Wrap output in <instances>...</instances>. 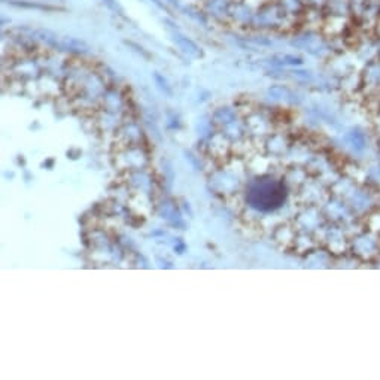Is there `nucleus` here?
I'll use <instances>...</instances> for the list:
<instances>
[{"label": "nucleus", "instance_id": "f257e3e1", "mask_svg": "<svg viewBox=\"0 0 380 380\" xmlns=\"http://www.w3.org/2000/svg\"><path fill=\"white\" fill-rule=\"evenodd\" d=\"M282 198H284V194H282L280 186L270 182H261L252 186L250 194H249V200L252 206L261 210H270V209L278 208Z\"/></svg>", "mask_w": 380, "mask_h": 380}, {"label": "nucleus", "instance_id": "f03ea898", "mask_svg": "<svg viewBox=\"0 0 380 380\" xmlns=\"http://www.w3.org/2000/svg\"><path fill=\"white\" fill-rule=\"evenodd\" d=\"M255 8L248 0H234L230 10V21L238 26H252Z\"/></svg>", "mask_w": 380, "mask_h": 380}, {"label": "nucleus", "instance_id": "7ed1b4c3", "mask_svg": "<svg viewBox=\"0 0 380 380\" xmlns=\"http://www.w3.org/2000/svg\"><path fill=\"white\" fill-rule=\"evenodd\" d=\"M232 2L234 0H203L202 9L209 18H214L216 21H228Z\"/></svg>", "mask_w": 380, "mask_h": 380}, {"label": "nucleus", "instance_id": "20e7f679", "mask_svg": "<svg viewBox=\"0 0 380 380\" xmlns=\"http://www.w3.org/2000/svg\"><path fill=\"white\" fill-rule=\"evenodd\" d=\"M4 3L14 6V8H21V9H34L40 12H57V10H64V8H58L45 2H30V0H3Z\"/></svg>", "mask_w": 380, "mask_h": 380}, {"label": "nucleus", "instance_id": "39448f33", "mask_svg": "<svg viewBox=\"0 0 380 380\" xmlns=\"http://www.w3.org/2000/svg\"><path fill=\"white\" fill-rule=\"evenodd\" d=\"M173 40H174V44H178V46H179L184 52H186L188 56H192V57H200V56H202V51H200V48L197 46V44H196L194 40H191L190 38L184 36L182 33L174 32V33H173Z\"/></svg>", "mask_w": 380, "mask_h": 380}, {"label": "nucleus", "instance_id": "423d86ee", "mask_svg": "<svg viewBox=\"0 0 380 380\" xmlns=\"http://www.w3.org/2000/svg\"><path fill=\"white\" fill-rule=\"evenodd\" d=\"M188 16H191L192 20H196V21H198V22H203V24H206L208 22V15H206V12L200 8V6H185L184 9H182Z\"/></svg>", "mask_w": 380, "mask_h": 380}, {"label": "nucleus", "instance_id": "0eeeda50", "mask_svg": "<svg viewBox=\"0 0 380 380\" xmlns=\"http://www.w3.org/2000/svg\"><path fill=\"white\" fill-rule=\"evenodd\" d=\"M109 10H112L114 14H116V15H124V8L121 6V3L118 2V0H100Z\"/></svg>", "mask_w": 380, "mask_h": 380}, {"label": "nucleus", "instance_id": "6e6552de", "mask_svg": "<svg viewBox=\"0 0 380 380\" xmlns=\"http://www.w3.org/2000/svg\"><path fill=\"white\" fill-rule=\"evenodd\" d=\"M155 78V80H156V84H158V86L162 90V91H166V92H170V86H168V84H167V80L162 78L161 75H158V74H155L154 75Z\"/></svg>", "mask_w": 380, "mask_h": 380}, {"label": "nucleus", "instance_id": "1a4fd4ad", "mask_svg": "<svg viewBox=\"0 0 380 380\" xmlns=\"http://www.w3.org/2000/svg\"><path fill=\"white\" fill-rule=\"evenodd\" d=\"M151 2L158 8V9H161V10H168V9H167V4H166L164 2H161V0H151Z\"/></svg>", "mask_w": 380, "mask_h": 380}, {"label": "nucleus", "instance_id": "9d476101", "mask_svg": "<svg viewBox=\"0 0 380 380\" xmlns=\"http://www.w3.org/2000/svg\"><path fill=\"white\" fill-rule=\"evenodd\" d=\"M202 2H203V0H202Z\"/></svg>", "mask_w": 380, "mask_h": 380}]
</instances>
